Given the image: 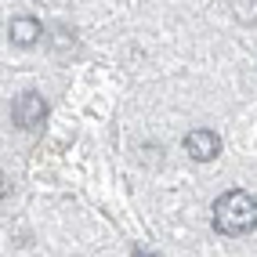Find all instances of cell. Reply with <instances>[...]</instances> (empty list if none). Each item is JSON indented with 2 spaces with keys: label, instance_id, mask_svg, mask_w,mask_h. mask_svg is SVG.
Listing matches in <instances>:
<instances>
[{
  "label": "cell",
  "instance_id": "obj_3",
  "mask_svg": "<svg viewBox=\"0 0 257 257\" xmlns=\"http://www.w3.org/2000/svg\"><path fill=\"white\" fill-rule=\"evenodd\" d=\"M185 152L196 163H210V160L221 156V138H217L214 131H207V127H196V131L185 134Z\"/></svg>",
  "mask_w": 257,
  "mask_h": 257
},
{
  "label": "cell",
  "instance_id": "obj_4",
  "mask_svg": "<svg viewBox=\"0 0 257 257\" xmlns=\"http://www.w3.org/2000/svg\"><path fill=\"white\" fill-rule=\"evenodd\" d=\"M8 37H11L15 47H37L44 40V26L33 19V15H19V19H11Z\"/></svg>",
  "mask_w": 257,
  "mask_h": 257
},
{
  "label": "cell",
  "instance_id": "obj_2",
  "mask_svg": "<svg viewBox=\"0 0 257 257\" xmlns=\"http://www.w3.org/2000/svg\"><path fill=\"white\" fill-rule=\"evenodd\" d=\"M44 116H47V101L37 91H26L19 101H15V109H11L15 127H22V131H37L44 123Z\"/></svg>",
  "mask_w": 257,
  "mask_h": 257
},
{
  "label": "cell",
  "instance_id": "obj_6",
  "mask_svg": "<svg viewBox=\"0 0 257 257\" xmlns=\"http://www.w3.org/2000/svg\"><path fill=\"white\" fill-rule=\"evenodd\" d=\"M51 37H55V40H51V44H55L58 51H69V47L76 44V37H73V33H69V29H65V26H58L55 33H51Z\"/></svg>",
  "mask_w": 257,
  "mask_h": 257
},
{
  "label": "cell",
  "instance_id": "obj_7",
  "mask_svg": "<svg viewBox=\"0 0 257 257\" xmlns=\"http://www.w3.org/2000/svg\"><path fill=\"white\" fill-rule=\"evenodd\" d=\"M8 196H11V178L4 174V170H0V203H4Z\"/></svg>",
  "mask_w": 257,
  "mask_h": 257
},
{
  "label": "cell",
  "instance_id": "obj_1",
  "mask_svg": "<svg viewBox=\"0 0 257 257\" xmlns=\"http://www.w3.org/2000/svg\"><path fill=\"white\" fill-rule=\"evenodd\" d=\"M214 228L221 235H246L257 228V199L243 188H232L214 203Z\"/></svg>",
  "mask_w": 257,
  "mask_h": 257
},
{
  "label": "cell",
  "instance_id": "obj_5",
  "mask_svg": "<svg viewBox=\"0 0 257 257\" xmlns=\"http://www.w3.org/2000/svg\"><path fill=\"white\" fill-rule=\"evenodd\" d=\"M235 19L239 22H257V0H235Z\"/></svg>",
  "mask_w": 257,
  "mask_h": 257
}]
</instances>
